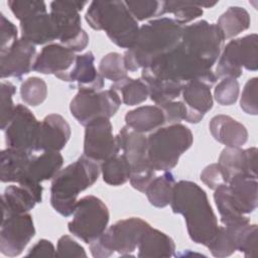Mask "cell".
<instances>
[{
  "mask_svg": "<svg viewBox=\"0 0 258 258\" xmlns=\"http://www.w3.org/2000/svg\"><path fill=\"white\" fill-rule=\"evenodd\" d=\"M170 206L174 214L183 216L191 241L208 246L219 226L206 191L194 181L179 180L174 183Z\"/></svg>",
  "mask_w": 258,
  "mask_h": 258,
  "instance_id": "1",
  "label": "cell"
},
{
  "mask_svg": "<svg viewBox=\"0 0 258 258\" xmlns=\"http://www.w3.org/2000/svg\"><path fill=\"white\" fill-rule=\"evenodd\" d=\"M181 31L182 26L169 17H159L143 24L135 42L123 55L126 70L136 72L149 67L179 43Z\"/></svg>",
  "mask_w": 258,
  "mask_h": 258,
  "instance_id": "2",
  "label": "cell"
},
{
  "mask_svg": "<svg viewBox=\"0 0 258 258\" xmlns=\"http://www.w3.org/2000/svg\"><path fill=\"white\" fill-rule=\"evenodd\" d=\"M100 172L99 163L85 155L60 169L50 185V205L53 210L63 217L72 216L79 194L92 186Z\"/></svg>",
  "mask_w": 258,
  "mask_h": 258,
  "instance_id": "3",
  "label": "cell"
},
{
  "mask_svg": "<svg viewBox=\"0 0 258 258\" xmlns=\"http://www.w3.org/2000/svg\"><path fill=\"white\" fill-rule=\"evenodd\" d=\"M85 19L95 30H104L110 40L122 48H130L135 42L139 26L128 11L124 1H93Z\"/></svg>",
  "mask_w": 258,
  "mask_h": 258,
  "instance_id": "4",
  "label": "cell"
},
{
  "mask_svg": "<svg viewBox=\"0 0 258 258\" xmlns=\"http://www.w3.org/2000/svg\"><path fill=\"white\" fill-rule=\"evenodd\" d=\"M191 131L184 125L170 124L156 129L147 137V153L155 171H168L192 144Z\"/></svg>",
  "mask_w": 258,
  "mask_h": 258,
  "instance_id": "5",
  "label": "cell"
},
{
  "mask_svg": "<svg viewBox=\"0 0 258 258\" xmlns=\"http://www.w3.org/2000/svg\"><path fill=\"white\" fill-rule=\"evenodd\" d=\"M149 227L147 222L135 217L116 222L90 244L92 256L107 258L115 252L121 256H131Z\"/></svg>",
  "mask_w": 258,
  "mask_h": 258,
  "instance_id": "6",
  "label": "cell"
},
{
  "mask_svg": "<svg viewBox=\"0 0 258 258\" xmlns=\"http://www.w3.org/2000/svg\"><path fill=\"white\" fill-rule=\"evenodd\" d=\"M120 150L131 168L130 183L138 191L144 192L149 182L155 177V170L150 165L147 153V137L124 126L116 136Z\"/></svg>",
  "mask_w": 258,
  "mask_h": 258,
  "instance_id": "7",
  "label": "cell"
},
{
  "mask_svg": "<svg viewBox=\"0 0 258 258\" xmlns=\"http://www.w3.org/2000/svg\"><path fill=\"white\" fill-rule=\"evenodd\" d=\"M87 1H52L50 16L56 29L57 40L74 52L84 50L89 44V36L82 28L80 11Z\"/></svg>",
  "mask_w": 258,
  "mask_h": 258,
  "instance_id": "8",
  "label": "cell"
},
{
  "mask_svg": "<svg viewBox=\"0 0 258 258\" xmlns=\"http://www.w3.org/2000/svg\"><path fill=\"white\" fill-rule=\"evenodd\" d=\"M109 219L110 214L104 202L95 196H86L78 200L68 229L86 244H91L105 232Z\"/></svg>",
  "mask_w": 258,
  "mask_h": 258,
  "instance_id": "9",
  "label": "cell"
},
{
  "mask_svg": "<svg viewBox=\"0 0 258 258\" xmlns=\"http://www.w3.org/2000/svg\"><path fill=\"white\" fill-rule=\"evenodd\" d=\"M257 71L258 69V36L251 33L230 40L222 49L216 68V77L238 79L242 69Z\"/></svg>",
  "mask_w": 258,
  "mask_h": 258,
  "instance_id": "10",
  "label": "cell"
},
{
  "mask_svg": "<svg viewBox=\"0 0 258 258\" xmlns=\"http://www.w3.org/2000/svg\"><path fill=\"white\" fill-rule=\"evenodd\" d=\"M121 102L119 94L112 89L104 91L79 89L71 101L70 111L79 124L86 126L97 118L113 117L120 108Z\"/></svg>",
  "mask_w": 258,
  "mask_h": 258,
  "instance_id": "11",
  "label": "cell"
},
{
  "mask_svg": "<svg viewBox=\"0 0 258 258\" xmlns=\"http://www.w3.org/2000/svg\"><path fill=\"white\" fill-rule=\"evenodd\" d=\"M180 40L214 66L222 52L225 38L217 24L200 20L182 26Z\"/></svg>",
  "mask_w": 258,
  "mask_h": 258,
  "instance_id": "12",
  "label": "cell"
},
{
  "mask_svg": "<svg viewBox=\"0 0 258 258\" xmlns=\"http://www.w3.org/2000/svg\"><path fill=\"white\" fill-rule=\"evenodd\" d=\"M119 151L120 148L108 118H97L85 126V156L99 163L119 154Z\"/></svg>",
  "mask_w": 258,
  "mask_h": 258,
  "instance_id": "13",
  "label": "cell"
},
{
  "mask_svg": "<svg viewBox=\"0 0 258 258\" xmlns=\"http://www.w3.org/2000/svg\"><path fill=\"white\" fill-rule=\"evenodd\" d=\"M35 235L32 217L28 214H16L2 217L0 230V252L8 257H15Z\"/></svg>",
  "mask_w": 258,
  "mask_h": 258,
  "instance_id": "14",
  "label": "cell"
},
{
  "mask_svg": "<svg viewBox=\"0 0 258 258\" xmlns=\"http://www.w3.org/2000/svg\"><path fill=\"white\" fill-rule=\"evenodd\" d=\"M40 122L32 112L22 104H17L13 117L6 127L5 142L7 147L29 152L36 151Z\"/></svg>",
  "mask_w": 258,
  "mask_h": 258,
  "instance_id": "15",
  "label": "cell"
},
{
  "mask_svg": "<svg viewBox=\"0 0 258 258\" xmlns=\"http://www.w3.org/2000/svg\"><path fill=\"white\" fill-rule=\"evenodd\" d=\"M43 187L40 183L22 180L18 185H8L1 197L2 217L25 214L42 201Z\"/></svg>",
  "mask_w": 258,
  "mask_h": 258,
  "instance_id": "16",
  "label": "cell"
},
{
  "mask_svg": "<svg viewBox=\"0 0 258 258\" xmlns=\"http://www.w3.org/2000/svg\"><path fill=\"white\" fill-rule=\"evenodd\" d=\"M35 45L20 37L6 50L0 52V75L2 79H21L33 67L35 59Z\"/></svg>",
  "mask_w": 258,
  "mask_h": 258,
  "instance_id": "17",
  "label": "cell"
},
{
  "mask_svg": "<svg viewBox=\"0 0 258 258\" xmlns=\"http://www.w3.org/2000/svg\"><path fill=\"white\" fill-rule=\"evenodd\" d=\"M223 172L226 183L238 174L244 173L257 178V148L225 147L217 162Z\"/></svg>",
  "mask_w": 258,
  "mask_h": 258,
  "instance_id": "18",
  "label": "cell"
},
{
  "mask_svg": "<svg viewBox=\"0 0 258 258\" xmlns=\"http://www.w3.org/2000/svg\"><path fill=\"white\" fill-rule=\"evenodd\" d=\"M227 186L231 205L236 213L248 215L256 210L258 205L257 178L238 173L230 179Z\"/></svg>",
  "mask_w": 258,
  "mask_h": 258,
  "instance_id": "19",
  "label": "cell"
},
{
  "mask_svg": "<svg viewBox=\"0 0 258 258\" xmlns=\"http://www.w3.org/2000/svg\"><path fill=\"white\" fill-rule=\"evenodd\" d=\"M95 56L88 51L76 56L74 67L71 71L57 75L56 78L62 82L76 84L78 89H89L100 91L104 86V78L94 64Z\"/></svg>",
  "mask_w": 258,
  "mask_h": 258,
  "instance_id": "20",
  "label": "cell"
},
{
  "mask_svg": "<svg viewBox=\"0 0 258 258\" xmlns=\"http://www.w3.org/2000/svg\"><path fill=\"white\" fill-rule=\"evenodd\" d=\"M71 137V127L58 114H49L41 122L36 151H60Z\"/></svg>",
  "mask_w": 258,
  "mask_h": 258,
  "instance_id": "21",
  "label": "cell"
},
{
  "mask_svg": "<svg viewBox=\"0 0 258 258\" xmlns=\"http://www.w3.org/2000/svg\"><path fill=\"white\" fill-rule=\"evenodd\" d=\"M75 52L60 43L45 45L34 59L32 70L43 75L63 74L74 64Z\"/></svg>",
  "mask_w": 258,
  "mask_h": 258,
  "instance_id": "22",
  "label": "cell"
},
{
  "mask_svg": "<svg viewBox=\"0 0 258 258\" xmlns=\"http://www.w3.org/2000/svg\"><path fill=\"white\" fill-rule=\"evenodd\" d=\"M209 128L214 139L226 147H241L248 140L246 127L228 115L214 116Z\"/></svg>",
  "mask_w": 258,
  "mask_h": 258,
  "instance_id": "23",
  "label": "cell"
},
{
  "mask_svg": "<svg viewBox=\"0 0 258 258\" xmlns=\"http://www.w3.org/2000/svg\"><path fill=\"white\" fill-rule=\"evenodd\" d=\"M33 152L7 147L0 154V179L2 182H21L27 174Z\"/></svg>",
  "mask_w": 258,
  "mask_h": 258,
  "instance_id": "24",
  "label": "cell"
},
{
  "mask_svg": "<svg viewBox=\"0 0 258 258\" xmlns=\"http://www.w3.org/2000/svg\"><path fill=\"white\" fill-rule=\"evenodd\" d=\"M21 37L34 45L45 44L57 39L55 25L47 12L31 15L20 21Z\"/></svg>",
  "mask_w": 258,
  "mask_h": 258,
  "instance_id": "25",
  "label": "cell"
},
{
  "mask_svg": "<svg viewBox=\"0 0 258 258\" xmlns=\"http://www.w3.org/2000/svg\"><path fill=\"white\" fill-rule=\"evenodd\" d=\"M137 250L138 257H171L175 244L168 235L150 226L142 235Z\"/></svg>",
  "mask_w": 258,
  "mask_h": 258,
  "instance_id": "26",
  "label": "cell"
},
{
  "mask_svg": "<svg viewBox=\"0 0 258 258\" xmlns=\"http://www.w3.org/2000/svg\"><path fill=\"white\" fill-rule=\"evenodd\" d=\"M126 126L138 133H146L162 127L166 121L159 106H141L127 112Z\"/></svg>",
  "mask_w": 258,
  "mask_h": 258,
  "instance_id": "27",
  "label": "cell"
},
{
  "mask_svg": "<svg viewBox=\"0 0 258 258\" xmlns=\"http://www.w3.org/2000/svg\"><path fill=\"white\" fill-rule=\"evenodd\" d=\"M214 84L198 79L185 83L181 90L183 103L192 111L205 116L213 108L211 88Z\"/></svg>",
  "mask_w": 258,
  "mask_h": 258,
  "instance_id": "28",
  "label": "cell"
},
{
  "mask_svg": "<svg viewBox=\"0 0 258 258\" xmlns=\"http://www.w3.org/2000/svg\"><path fill=\"white\" fill-rule=\"evenodd\" d=\"M62 164L63 157L58 151H44L40 155H34L24 179L37 183L52 179Z\"/></svg>",
  "mask_w": 258,
  "mask_h": 258,
  "instance_id": "29",
  "label": "cell"
},
{
  "mask_svg": "<svg viewBox=\"0 0 258 258\" xmlns=\"http://www.w3.org/2000/svg\"><path fill=\"white\" fill-rule=\"evenodd\" d=\"M217 2H197V1H162V12L172 14L173 20L180 26L186 24L203 15V7H214Z\"/></svg>",
  "mask_w": 258,
  "mask_h": 258,
  "instance_id": "30",
  "label": "cell"
},
{
  "mask_svg": "<svg viewBox=\"0 0 258 258\" xmlns=\"http://www.w3.org/2000/svg\"><path fill=\"white\" fill-rule=\"evenodd\" d=\"M250 222L234 224V226H219L218 232L214 239L208 244V248L213 256L218 258H224L231 256L237 251V235L238 233Z\"/></svg>",
  "mask_w": 258,
  "mask_h": 258,
  "instance_id": "31",
  "label": "cell"
},
{
  "mask_svg": "<svg viewBox=\"0 0 258 258\" xmlns=\"http://www.w3.org/2000/svg\"><path fill=\"white\" fill-rule=\"evenodd\" d=\"M250 15L242 7H229L216 23L225 39L233 38L250 27Z\"/></svg>",
  "mask_w": 258,
  "mask_h": 258,
  "instance_id": "32",
  "label": "cell"
},
{
  "mask_svg": "<svg viewBox=\"0 0 258 258\" xmlns=\"http://www.w3.org/2000/svg\"><path fill=\"white\" fill-rule=\"evenodd\" d=\"M174 183L175 179L170 170L164 171L162 175L154 177L149 182L144 194L153 207L164 208L170 205Z\"/></svg>",
  "mask_w": 258,
  "mask_h": 258,
  "instance_id": "33",
  "label": "cell"
},
{
  "mask_svg": "<svg viewBox=\"0 0 258 258\" xmlns=\"http://www.w3.org/2000/svg\"><path fill=\"white\" fill-rule=\"evenodd\" d=\"M110 89L121 94V101L127 106L139 105L149 97L147 85L140 79H132L128 76L113 83Z\"/></svg>",
  "mask_w": 258,
  "mask_h": 258,
  "instance_id": "34",
  "label": "cell"
},
{
  "mask_svg": "<svg viewBox=\"0 0 258 258\" xmlns=\"http://www.w3.org/2000/svg\"><path fill=\"white\" fill-rule=\"evenodd\" d=\"M100 170L103 180L113 186L126 183L131 176L130 165L123 154H117L101 162Z\"/></svg>",
  "mask_w": 258,
  "mask_h": 258,
  "instance_id": "35",
  "label": "cell"
},
{
  "mask_svg": "<svg viewBox=\"0 0 258 258\" xmlns=\"http://www.w3.org/2000/svg\"><path fill=\"white\" fill-rule=\"evenodd\" d=\"M142 81L147 85L149 97L156 106H161L167 102L174 101L181 94V90L184 85L151 78L142 79Z\"/></svg>",
  "mask_w": 258,
  "mask_h": 258,
  "instance_id": "36",
  "label": "cell"
},
{
  "mask_svg": "<svg viewBox=\"0 0 258 258\" xmlns=\"http://www.w3.org/2000/svg\"><path fill=\"white\" fill-rule=\"evenodd\" d=\"M165 116V121L169 124H177L184 120L191 124L199 123L204 115L190 110L182 101H171L159 106Z\"/></svg>",
  "mask_w": 258,
  "mask_h": 258,
  "instance_id": "37",
  "label": "cell"
},
{
  "mask_svg": "<svg viewBox=\"0 0 258 258\" xmlns=\"http://www.w3.org/2000/svg\"><path fill=\"white\" fill-rule=\"evenodd\" d=\"M46 96V83L38 77H30L21 84L20 97L26 105L36 107L44 102Z\"/></svg>",
  "mask_w": 258,
  "mask_h": 258,
  "instance_id": "38",
  "label": "cell"
},
{
  "mask_svg": "<svg viewBox=\"0 0 258 258\" xmlns=\"http://www.w3.org/2000/svg\"><path fill=\"white\" fill-rule=\"evenodd\" d=\"M127 72L123 55L118 52H109L100 60L99 73L104 79L115 83L127 77Z\"/></svg>",
  "mask_w": 258,
  "mask_h": 258,
  "instance_id": "39",
  "label": "cell"
},
{
  "mask_svg": "<svg viewBox=\"0 0 258 258\" xmlns=\"http://www.w3.org/2000/svg\"><path fill=\"white\" fill-rule=\"evenodd\" d=\"M128 11L137 21H143L151 17H159L162 12V1L138 0L124 1Z\"/></svg>",
  "mask_w": 258,
  "mask_h": 258,
  "instance_id": "40",
  "label": "cell"
},
{
  "mask_svg": "<svg viewBox=\"0 0 258 258\" xmlns=\"http://www.w3.org/2000/svg\"><path fill=\"white\" fill-rule=\"evenodd\" d=\"M240 86L237 79L224 78L214 90V98L222 106H231L238 100Z\"/></svg>",
  "mask_w": 258,
  "mask_h": 258,
  "instance_id": "41",
  "label": "cell"
},
{
  "mask_svg": "<svg viewBox=\"0 0 258 258\" xmlns=\"http://www.w3.org/2000/svg\"><path fill=\"white\" fill-rule=\"evenodd\" d=\"M257 225L248 224L237 235V250L245 257H255L257 253Z\"/></svg>",
  "mask_w": 258,
  "mask_h": 258,
  "instance_id": "42",
  "label": "cell"
},
{
  "mask_svg": "<svg viewBox=\"0 0 258 258\" xmlns=\"http://www.w3.org/2000/svg\"><path fill=\"white\" fill-rule=\"evenodd\" d=\"M14 16L19 20H23L31 15L46 12V5L43 1L33 0H9L7 2Z\"/></svg>",
  "mask_w": 258,
  "mask_h": 258,
  "instance_id": "43",
  "label": "cell"
},
{
  "mask_svg": "<svg viewBox=\"0 0 258 258\" xmlns=\"http://www.w3.org/2000/svg\"><path fill=\"white\" fill-rule=\"evenodd\" d=\"M15 92L16 88L12 83H1V129L3 131L10 123L15 111L16 106L13 104L12 101V97Z\"/></svg>",
  "mask_w": 258,
  "mask_h": 258,
  "instance_id": "44",
  "label": "cell"
},
{
  "mask_svg": "<svg viewBox=\"0 0 258 258\" xmlns=\"http://www.w3.org/2000/svg\"><path fill=\"white\" fill-rule=\"evenodd\" d=\"M257 89L258 79L256 77L249 79L244 86L240 99V107L246 114L256 116L258 113Z\"/></svg>",
  "mask_w": 258,
  "mask_h": 258,
  "instance_id": "45",
  "label": "cell"
},
{
  "mask_svg": "<svg viewBox=\"0 0 258 258\" xmlns=\"http://www.w3.org/2000/svg\"><path fill=\"white\" fill-rule=\"evenodd\" d=\"M56 257H87V253L71 236L63 235L57 241Z\"/></svg>",
  "mask_w": 258,
  "mask_h": 258,
  "instance_id": "46",
  "label": "cell"
},
{
  "mask_svg": "<svg viewBox=\"0 0 258 258\" xmlns=\"http://www.w3.org/2000/svg\"><path fill=\"white\" fill-rule=\"evenodd\" d=\"M0 32H1V45L0 52L6 50L12 43L18 39V30L15 24L8 20L2 13L0 14Z\"/></svg>",
  "mask_w": 258,
  "mask_h": 258,
  "instance_id": "47",
  "label": "cell"
},
{
  "mask_svg": "<svg viewBox=\"0 0 258 258\" xmlns=\"http://www.w3.org/2000/svg\"><path fill=\"white\" fill-rule=\"evenodd\" d=\"M201 180L211 189H216L220 185L226 183L218 163H213L205 167L201 173Z\"/></svg>",
  "mask_w": 258,
  "mask_h": 258,
  "instance_id": "48",
  "label": "cell"
},
{
  "mask_svg": "<svg viewBox=\"0 0 258 258\" xmlns=\"http://www.w3.org/2000/svg\"><path fill=\"white\" fill-rule=\"evenodd\" d=\"M27 257H56V250L53 244L46 239H40L35 245H33L28 253Z\"/></svg>",
  "mask_w": 258,
  "mask_h": 258,
  "instance_id": "49",
  "label": "cell"
}]
</instances>
